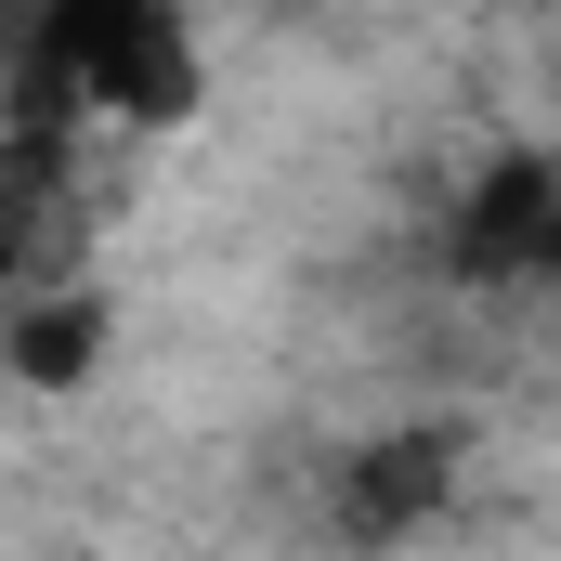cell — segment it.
Segmentation results:
<instances>
[{"label": "cell", "mask_w": 561, "mask_h": 561, "mask_svg": "<svg viewBox=\"0 0 561 561\" xmlns=\"http://www.w3.org/2000/svg\"><path fill=\"white\" fill-rule=\"evenodd\" d=\"M13 66L39 79L53 118H105V131H170L209 79L183 0H26Z\"/></svg>", "instance_id": "1"}, {"label": "cell", "mask_w": 561, "mask_h": 561, "mask_svg": "<svg viewBox=\"0 0 561 561\" xmlns=\"http://www.w3.org/2000/svg\"><path fill=\"white\" fill-rule=\"evenodd\" d=\"M105 340H118L105 287H66V300H26V313L0 327V353H13V379H26V392H79V379L105 366Z\"/></svg>", "instance_id": "2"}]
</instances>
